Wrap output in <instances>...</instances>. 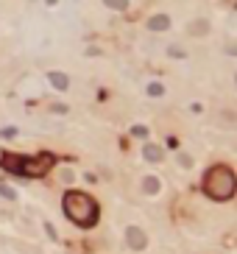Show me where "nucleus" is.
<instances>
[{
	"mask_svg": "<svg viewBox=\"0 0 237 254\" xmlns=\"http://www.w3.org/2000/svg\"><path fill=\"white\" fill-rule=\"evenodd\" d=\"M170 28V17L168 14H153L148 20V31H168Z\"/></svg>",
	"mask_w": 237,
	"mask_h": 254,
	"instance_id": "39448f33",
	"label": "nucleus"
},
{
	"mask_svg": "<svg viewBox=\"0 0 237 254\" xmlns=\"http://www.w3.org/2000/svg\"><path fill=\"white\" fill-rule=\"evenodd\" d=\"M45 232H48V235H51V240H59V237H56V229H53L51 224H45Z\"/></svg>",
	"mask_w": 237,
	"mask_h": 254,
	"instance_id": "2eb2a0df",
	"label": "nucleus"
},
{
	"mask_svg": "<svg viewBox=\"0 0 237 254\" xmlns=\"http://www.w3.org/2000/svg\"><path fill=\"white\" fill-rule=\"evenodd\" d=\"M103 6H109V9H115V11H126L128 0H103Z\"/></svg>",
	"mask_w": 237,
	"mask_h": 254,
	"instance_id": "1a4fd4ad",
	"label": "nucleus"
},
{
	"mask_svg": "<svg viewBox=\"0 0 237 254\" xmlns=\"http://www.w3.org/2000/svg\"><path fill=\"white\" fill-rule=\"evenodd\" d=\"M235 187H237V179L232 173V168L226 165H215L207 170L204 176V193L215 198V201H229L235 196Z\"/></svg>",
	"mask_w": 237,
	"mask_h": 254,
	"instance_id": "f03ea898",
	"label": "nucleus"
},
{
	"mask_svg": "<svg viewBox=\"0 0 237 254\" xmlns=\"http://www.w3.org/2000/svg\"><path fill=\"white\" fill-rule=\"evenodd\" d=\"M143 190L148 196H156V193H159V179H156V176H148V179L143 182Z\"/></svg>",
	"mask_w": 237,
	"mask_h": 254,
	"instance_id": "6e6552de",
	"label": "nucleus"
},
{
	"mask_svg": "<svg viewBox=\"0 0 237 254\" xmlns=\"http://www.w3.org/2000/svg\"><path fill=\"white\" fill-rule=\"evenodd\" d=\"M0 137H3V140H11V137H17V129H14V126H6V129H0Z\"/></svg>",
	"mask_w": 237,
	"mask_h": 254,
	"instance_id": "ddd939ff",
	"label": "nucleus"
},
{
	"mask_svg": "<svg viewBox=\"0 0 237 254\" xmlns=\"http://www.w3.org/2000/svg\"><path fill=\"white\" fill-rule=\"evenodd\" d=\"M48 3H51V6H53V3H59V0H48Z\"/></svg>",
	"mask_w": 237,
	"mask_h": 254,
	"instance_id": "f3484780",
	"label": "nucleus"
},
{
	"mask_svg": "<svg viewBox=\"0 0 237 254\" xmlns=\"http://www.w3.org/2000/svg\"><path fill=\"white\" fill-rule=\"evenodd\" d=\"M64 215H67L73 224L78 226H92L95 221H98V204L89 193H81V190H67L64 193Z\"/></svg>",
	"mask_w": 237,
	"mask_h": 254,
	"instance_id": "f257e3e1",
	"label": "nucleus"
},
{
	"mask_svg": "<svg viewBox=\"0 0 237 254\" xmlns=\"http://www.w3.org/2000/svg\"><path fill=\"white\" fill-rule=\"evenodd\" d=\"M148 95H151V98H159V95H165V87H162L159 81H153V84H148Z\"/></svg>",
	"mask_w": 237,
	"mask_h": 254,
	"instance_id": "9b49d317",
	"label": "nucleus"
},
{
	"mask_svg": "<svg viewBox=\"0 0 237 254\" xmlns=\"http://www.w3.org/2000/svg\"><path fill=\"white\" fill-rule=\"evenodd\" d=\"M61 179H64V182H73V170H61Z\"/></svg>",
	"mask_w": 237,
	"mask_h": 254,
	"instance_id": "dca6fc26",
	"label": "nucleus"
},
{
	"mask_svg": "<svg viewBox=\"0 0 237 254\" xmlns=\"http://www.w3.org/2000/svg\"><path fill=\"white\" fill-rule=\"evenodd\" d=\"M126 243L134 249V252H143L145 246H148V235H145L140 226H128L126 229Z\"/></svg>",
	"mask_w": 237,
	"mask_h": 254,
	"instance_id": "20e7f679",
	"label": "nucleus"
},
{
	"mask_svg": "<svg viewBox=\"0 0 237 254\" xmlns=\"http://www.w3.org/2000/svg\"><path fill=\"white\" fill-rule=\"evenodd\" d=\"M207 31H209V26H207V23H204V20H198V23H195V26H190V34H195V36L207 34Z\"/></svg>",
	"mask_w": 237,
	"mask_h": 254,
	"instance_id": "9d476101",
	"label": "nucleus"
},
{
	"mask_svg": "<svg viewBox=\"0 0 237 254\" xmlns=\"http://www.w3.org/2000/svg\"><path fill=\"white\" fill-rule=\"evenodd\" d=\"M131 134L134 137H148V129L145 126H131Z\"/></svg>",
	"mask_w": 237,
	"mask_h": 254,
	"instance_id": "4468645a",
	"label": "nucleus"
},
{
	"mask_svg": "<svg viewBox=\"0 0 237 254\" xmlns=\"http://www.w3.org/2000/svg\"><path fill=\"white\" fill-rule=\"evenodd\" d=\"M0 196H3V198H17V190H14V187H9V184L0 182Z\"/></svg>",
	"mask_w": 237,
	"mask_h": 254,
	"instance_id": "f8f14e48",
	"label": "nucleus"
},
{
	"mask_svg": "<svg viewBox=\"0 0 237 254\" xmlns=\"http://www.w3.org/2000/svg\"><path fill=\"white\" fill-rule=\"evenodd\" d=\"M48 81H51V87H56V89H67L70 87V79L64 76V73H56V70L48 73Z\"/></svg>",
	"mask_w": 237,
	"mask_h": 254,
	"instance_id": "423d86ee",
	"label": "nucleus"
},
{
	"mask_svg": "<svg viewBox=\"0 0 237 254\" xmlns=\"http://www.w3.org/2000/svg\"><path fill=\"white\" fill-rule=\"evenodd\" d=\"M143 157L148 159V162H162V159H165V154H162V148H159V145L148 142V145L143 148Z\"/></svg>",
	"mask_w": 237,
	"mask_h": 254,
	"instance_id": "0eeeda50",
	"label": "nucleus"
},
{
	"mask_svg": "<svg viewBox=\"0 0 237 254\" xmlns=\"http://www.w3.org/2000/svg\"><path fill=\"white\" fill-rule=\"evenodd\" d=\"M3 165L20 176H45L53 168L51 154H39V157H3Z\"/></svg>",
	"mask_w": 237,
	"mask_h": 254,
	"instance_id": "7ed1b4c3",
	"label": "nucleus"
}]
</instances>
